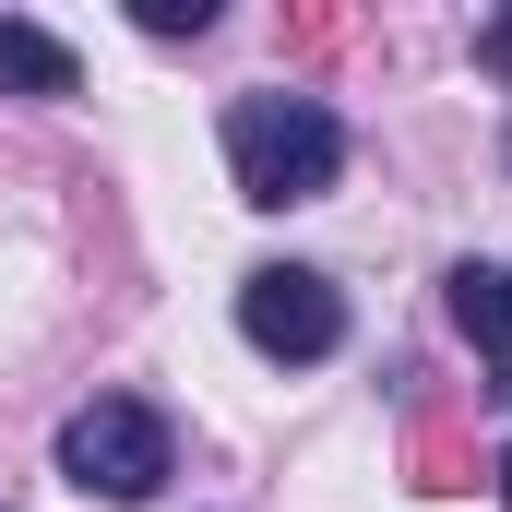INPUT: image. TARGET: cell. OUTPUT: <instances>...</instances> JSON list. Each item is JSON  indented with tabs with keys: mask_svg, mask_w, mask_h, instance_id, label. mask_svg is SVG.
<instances>
[{
	"mask_svg": "<svg viewBox=\"0 0 512 512\" xmlns=\"http://www.w3.org/2000/svg\"><path fill=\"white\" fill-rule=\"evenodd\" d=\"M167 465H179V453H167V417L131 405V393H96V405L60 417V477H72L84 501H120L131 512V501L167 489Z\"/></svg>",
	"mask_w": 512,
	"mask_h": 512,
	"instance_id": "2",
	"label": "cell"
},
{
	"mask_svg": "<svg viewBox=\"0 0 512 512\" xmlns=\"http://www.w3.org/2000/svg\"><path fill=\"white\" fill-rule=\"evenodd\" d=\"M215 0H143V36H203Z\"/></svg>",
	"mask_w": 512,
	"mask_h": 512,
	"instance_id": "6",
	"label": "cell"
},
{
	"mask_svg": "<svg viewBox=\"0 0 512 512\" xmlns=\"http://www.w3.org/2000/svg\"><path fill=\"white\" fill-rule=\"evenodd\" d=\"M239 334H251L262 358L310 370V358L346 346V298H334L310 262H262V274H239Z\"/></svg>",
	"mask_w": 512,
	"mask_h": 512,
	"instance_id": "3",
	"label": "cell"
},
{
	"mask_svg": "<svg viewBox=\"0 0 512 512\" xmlns=\"http://www.w3.org/2000/svg\"><path fill=\"white\" fill-rule=\"evenodd\" d=\"M227 179H239V203H262V215L322 203L346 179V120L322 96H239L227 108Z\"/></svg>",
	"mask_w": 512,
	"mask_h": 512,
	"instance_id": "1",
	"label": "cell"
},
{
	"mask_svg": "<svg viewBox=\"0 0 512 512\" xmlns=\"http://www.w3.org/2000/svg\"><path fill=\"white\" fill-rule=\"evenodd\" d=\"M501 489H512V453H501Z\"/></svg>",
	"mask_w": 512,
	"mask_h": 512,
	"instance_id": "8",
	"label": "cell"
},
{
	"mask_svg": "<svg viewBox=\"0 0 512 512\" xmlns=\"http://www.w3.org/2000/svg\"><path fill=\"white\" fill-rule=\"evenodd\" d=\"M84 60L48 36V24H0V96H72Z\"/></svg>",
	"mask_w": 512,
	"mask_h": 512,
	"instance_id": "4",
	"label": "cell"
},
{
	"mask_svg": "<svg viewBox=\"0 0 512 512\" xmlns=\"http://www.w3.org/2000/svg\"><path fill=\"white\" fill-rule=\"evenodd\" d=\"M453 322L489 358H512V262H453Z\"/></svg>",
	"mask_w": 512,
	"mask_h": 512,
	"instance_id": "5",
	"label": "cell"
},
{
	"mask_svg": "<svg viewBox=\"0 0 512 512\" xmlns=\"http://www.w3.org/2000/svg\"><path fill=\"white\" fill-rule=\"evenodd\" d=\"M477 60H489V72H512V12H489V24H477Z\"/></svg>",
	"mask_w": 512,
	"mask_h": 512,
	"instance_id": "7",
	"label": "cell"
}]
</instances>
